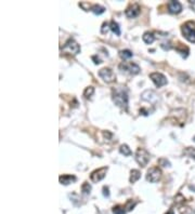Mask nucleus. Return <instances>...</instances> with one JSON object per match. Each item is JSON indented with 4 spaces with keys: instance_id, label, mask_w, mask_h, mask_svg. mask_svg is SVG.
<instances>
[{
    "instance_id": "nucleus-1",
    "label": "nucleus",
    "mask_w": 195,
    "mask_h": 214,
    "mask_svg": "<svg viewBox=\"0 0 195 214\" xmlns=\"http://www.w3.org/2000/svg\"><path fill=\"white\" fill-rule=\"evenodd\" d=\"M112 98L118 107L123 108L125 110L128 108V94H127V91L124 88L119 87V88L113 89Z\"/></svg>"
},
{
    "instance_id": "nucleus-2",
    "label": "nucleus",
    "mask_w": 195,
    "mask_h": 214,
    "mask_svg": "<svg viewBox=\"0 0 195 214\" xmlns=\"http://www.w3.org/2000/svg\"><path fill=\"white\" fill-rule=\"evenodd\" d=\"M181 32L187 40L195 43V22L189 21V22L184 23L181 27Z\"/></svg>"
},
{
    "instance_id": "nucleus-3",
    "label": "nucleus",
    "mask_w": 195,
    "mask_h": 214,
    "mask_svg": "<svg viewBox=\"0 0 195 214\" xmlns=\"http://www.w3.org/2000/svg\"><path fill=\"white\" fill-rule=\"evenodd\" d=\"M135 156H136V161H137L141 167L147 166V163H149V161H150V158H151L150 154L144 149V148H138Z\"/></svg>"
},
{
    "instance_id": "nucleus-4",
    "label": "nucleus",
    "mask_w": 195,
    "mask_h": 214,
    "mask_svg": "<svg viewBox=\"0 0 195 214\" xmlns=\"http://www.w3.org/2000/svg\"><path fill=\"white\" fill-rule=\"evenodd\" d=\"M62 50L69 54H73V55H76V54L80 52V47H79V44L74 39H69L65 42L64 46H63Z\"/></svg>"
},
{
    "instance_id": "nucleus-5",
    "label": "nucleus",
    "mask_w": 195,
    "mask_h": 214,
    "mask_svg": "<svg viewBox=\"0 0 195 214\" xmlns=\"http://www.w3.org/2000/svg\"><path fill=\"white\" fill-rule=\"evenodd\" d=\"M118 68L121 70V72H128V74H130V75H137L140 72V67L138 66L137 64H135V63L123 62L121 64H119Z\"/></svg>"
},
{
    "instance_id": "nucleus-6",
    "label": "nucleus",
    "mask_w": 195,
    "mask_h": 214,
    "mask_svg": "<svg viewBox=\"0 0 195 214\" xmlns=\"http://www.w3.org/2000/svg\"><path fill=\"white\" fill-rule=\"evenodd\" d=\"M162 177V170L158 167H153L146 173V180L150 183H157Z\"/></svg>"
},
{
    "instance_id": "nucleus-7",
    "label": "nucleus",
    "mask_w": 195,
    "mask_h": 214,
    "mask_svg": "<svg viewBox=\"0 0 195 214\" xmlns=\"http://www.w3.org/2000/svg\"><path fill=\"white\" fill-rule=\"evenodd\" d=\"M99 76L103 79L106 83H111V82H114L116 80V76H115L114 72L111 69V68H102V69L99 70Z\"/></svg>"
},
{
    "instance_id": "nucleus-8",
    "label": "nucleus",
    "mask_w": 195,
    "mask_h": 214,
    "mask_svg": "<svg viewBox=\"0 0 195 214\" xmlns=\"http://www.w3.org/2000/svg\"><path fill=\"white\" fill-rule=\"evenodd\" d=\"M107 170H109V168H107V167H103V168L97 169V170H95L92 173L90 174V180L92 181L93 183L100 182V181H102L103 178L105 177Z\"/></svg>"
},
{
    "instance_id": "nucleus-9",
    "label": "nucleus",
    "mask_w": 195,
    "mask_h": 214,
    "mask_svg": "<svg viewBox=\"0 0 195 214\" xmlns=\"http://www.w3.org/2000/svg\"><path fill=\"white\" fill-rule=\"evenodd\" d=\"M150 78H151V80L153 81V83L157 87V88H161V87L165 86V84H167V82H168L167 78H166L163 74H161V72H152V74L150 75Z\"/></svg>"
},
{
    "instance_id": "nucleus-10",
    "label": "nucleus",
    "mask_w": 195,
    "mask_h": 214,
    "mask_svg": "<svg viewBox=\"0 0 195 214\" xmlns=\"http://www.w3.org/2000/svg\"><path fill=\"white\" fill-rule=\"evenodd\" d=\"M140 11H141V8H140L139 4L132 3V4H130V6H129L128 8L126 9L125 13H126L127 17L135 18V17H137V16L140 14Z\"/></svg>"
},
{
    "instance_id": "nucleus-11",
    "label": "nucleus",
    "mask_w": 195,
    "mask_h": 214,
    "mask_svg": "<svg viewBox=\"0 0 195 214\" xmlns=\"http://www.w3.org/2000/svg\"><path fill=\"white\" fill-rule=\"evenodd\" d=\"M168 11L172 14H178L182 11V4L179 1H169L168 2Z\"/></svg>"
},
{
    "instance_id": "nucleus-12",
    "label": "nucleus",
    "mask_w": 195,
    "mask_h": 214,
    "mask_svg": "<svg viewBox=\"0 0 195 214\" xmlns=\"http://www.w3.org/2000/svg\"><path fill=\"white\" fill-rule=\"evenodd\" d=\"M59 181L62 185H69L70 183H74L76 181V176L70 175V174H64L59 177Z\"/></svg>"
},
{
    "instance_id": "nucleus-13",
    "label": "nucleus",
    "mask_w": 195,
    "mask_h": 214,
    "mask_svg": "<svg viewBox=\"0 0 195 214\" xmlns=\"http://www.w3.org/2000/svg\"><path fill=\"white\" fill-rule=\"evenodd\" d=\"M142 39L146 44H151V43H153L154 40H155V36H154L153 32H145L144 34H143V36H142Z\"/></svg>"
},
{
    "instance_id": "nucleus-14",
    "label": "nucleus",
    "mask_w": 195,
    "mask_h": 214,
    "mask_svg": "<svg viewBox=\"0 0 195 214\" xmlns=\"http://www.w3.org/2000/svg\"><path fill=\"white\" fill-rule=\"evenodd\" d=\"M110 29H111L116 36H121V28H119V25L117 24L115 21H111V23H110Z\"/></svg>"
},
{
    "instance_id": "nucleus-15",
    "label": "nucleus",
    "mask_w": 195,
    "mask_h": 214,
    "mask_svg": "<svg viewBox=\"0 0 195 214\" xmlns=\"http://www.w3.org/2000/svg\"><path fill=\"white\" fill-rule=\"evenodd\" d=\"M176 50H177L178 52L181 54L183 57H187V54H189V48H187V47H185L184 44H182V43H179V46L176 48Z\"/></svg>"
},
{
    "instance_id": "nucleus-16",
    "label": "nucleus",
    "mask_w": 195,
    "mask_h": 214,
    "mask_svg": "<svg viewBox=\"0 0 195 214\" xmlns=\"http://www.w3.org/2000/svg\"><path fill=\"white\" fill-rule=\"evenodd\" d=\"M90 11H92V12L95 14H97V15H100V14L104 13L105 8L102 6H99V4H93V6L90 7Z\"/></svg>"
},
{
    "instance_id": "nucleus-17",
    "label": "nucleus",
    "mask_w": 195,
    "mask_h": 214,
    "mask_svg": "<svg viewBox=\"0 0 195 214\" xmlns=\"http://www.w3.org/2000/svg\"><path fill=\"white\" fill-rule=\"evenodd\" d=\"M140 177H141V173H140L139 170H131V172H130V178H129L130 183H136Z\"/></svg>"
},
{
    "instance_id": "nucleus-18",
    "label": "nucleus",
    "mask_w": 195,
    "mask_h": 214,
    "mask_svg": "<svg viewBox=\"0 0 195 214\" xmlns=\"http://www.w3.org/2000/svg\"><path fill=\"white\" fill-rule=\"evenodd\" d=\"M132 52L130 50H121L119 51V56H121L123 60H128V58L132 57Z\"/></svg>"
},
{
    "instance_id": "nucleus-19",
    "label": "nucleus",
    "mask_w": 195,
    "mask_h": 214,
    "mask_svg": "<svg viewBox=\"0 0 195 214\" xmlns=\"http://www.w3.org/2000/svg\"><path fill=\"white\" fill-rule=\"evenodd\" d=\"M183 154L185 155V156L190 157V158L194 159L195 160V148L193 147H187L184 149V152H183Z\"/></svg>"
},
{
    "instance_id": "nucleus-20",
    "label": "nucleus",
    "mask_w": 195,
    "mask_h": 214,
    "mask_svg": "<svg viewBox=\"0 0 195 214\" xmlns=\"http://www.w3.org/2000/svg\"><path fill=\"white\" fill-rule=\"evenodd\" d=\"M119 152H121V154H123L124 156H130V155L132 154L130 148H129L128 145H126V144L121 145V146L119 147Z\"/></svg>"
},
{
    "instance_id": "nucleus-21",
    "label": "nucleus",
    "mask_w": 195,
    "mask_h": 214,
    "mask_svg": "<svg viewBox=\"0 0 195 214\" xmlns=\"http://www.w3.org/2000/svg\"><path fill=\"white\" fill-rule=\"evenodd\" d=\"M112 211H113V213H114V214H126V212H127L126 208H125V207H123V206L114 207Z\"/></svg>"
},
{
    "instance_id": "nucleus-22",
    "label": "nucleus",
    "mask_w": 195,
    "mask_h": 214,
    "mask_svg": "<svg viewBox=\"0 0 195 214\" xmlns=\"http://www.w3.org/2000/svg\"><path fill=\"white\" fill-rule=\"evenodd\" d=\"M93 93H95V88H93V87H88V88L85 89L84 96L86 98H90L91 96L93 95Z\"/></svg>"
},
{
    "instance_id": "nucleus-23",
    "label": "nucleus",
    "mask_w": 195,
    "mask_h": 214,
    "mask_svg": "<svg viewBox=\"0 0 195 214\" xmlns=\"http://www.w3.org/2000/svg\"><path fill=\"white\" fill-rule=\"evenodd\" d=\"M135 206H136V202L133 201L132 199H129V200L127 201V203H126L125 208H126V210H127V211H131V210H133V208H135Z\"/></svg>"
},
{
    "instance_id": "nucleus-24",
    "label": "nucleus",
    "mask_w": 195,
    "mask_h": 214,
    "mask_svg": "<svg viewBox=\"0 0 195 214\" xmlns=\"http://www.w3.org/2000/svg\"><path fill=\"white\" fill-rule=\"evenodd\" d=\"M90 190H91V186L89 185V183L85 182L83 184V186H81V192H83L84 194H90Z\"/></svg>"
},
{
    "instance_id": "nucleus-25",
    "label": "nucleus",
    "mask_w": 195,
    "mask_h": 214,
    "mask_svg": "<svg viewBox=\"0 0 195 214\" xmlns=\"http://www.w3.org/2000/svg\"><path fill=\"white\" fill-rule=\"evenodd\" d=\"M158 163L161 164V166H163V167H170V163H169V161L167 160V159H165V158L159 159Z\"/></svg>"
},
{
    "instance_id": "nucleus-26",
    "label": "nucleus",
    "mask_w": 195,
    "mask_h": 214,
    "mask_svg": "<svg viewBox=\"0 0 195 214\" xmlns=\"http://www.w3.org/2000/svg\"><path fill=\"white\" fill-rule=\"evenodd\" d=\"M110 29V25L107 24V23H104V24L102 25V29H101V32L102 34H106L107 32H109Z\"/></svg>"
},
{
    "instance_id": "nucleus-27",
    "label": "nucleus",
    "mask_w": 195,
    "mask_h": 214,
    "mask_svg": "<svg viewBox=\"0 0 195 214\" xmlns=\"http://www.w3.org/2000/svg\"><path fill=\"white\" fill-rule=\"evenodd\" d=\"M103 196H104V197H109L110 196L109 187H106V186L103 187Z\"/></svg>"
},
{
    "instance_id": "nucleus-28",
    "label": "nucleus",
    "mask_w": 195,
    "mask_h": 214,
    "mask_svg": "<svg viewBox=\"0 0 195 214\" xmlns=\"http://www.w3.org/2000/svg\"><path fill=\"white\" fill-rule=\"evenodd\" d=\"M92 60L95 61V64H100V63H102L100 58L97 57V56H92Z\"/></svg>"
},
{
    "instance_id": "nucleus-29",
    "label": "nucleus",
    "mask_w": 195,
    "mask_h": 214,
    "mask_svg": "<svg viewBox=\"0 0 195 214\" xmlns=\"http://www.w3.org/2000/svg\"><path fill=\"white\" fill-rule=\"evenodd\" d=\"M166 214H175V212H173L172 210H170V211H168V212L166 213Z\"/></svg>"
}]
</instances>
